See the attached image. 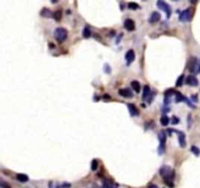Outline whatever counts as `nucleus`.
Instances as JSON below:
<instances>
[{
    "mask_svg": "<svg viewBox=\"0 0 200 188\" xmlns=\"http://www.w3.org/2000/svg\"><path fill=\"white\" fill-rule=\"evenodd\" d=\"M160 175L163 177L164 181L169 187H174V177H175V170H172L169 166H161Z\"/></svg>",
    "mask_w": 200,
    "mask_h": 188,
    "instance_id": "nucleus-1",
    "label": "nucleus"
},
{
    "mask_svg": "<svg viewBox=\"0 0 200 188\" xmlns=\"http://www.w3.org/2000/svg\"><path fill=\"white\" fill-rule=\"evenodd\" d=\"M187 69L190 73H200V64L198 63V60L195 57H190L189 62H187Z\"/></svg>",
    "mask_w": 200,
    "mask_h": 188,
    "instance_id": "nucleus-2",
    "label": "nucleus"
},
{
    "mask_svg": "<svg viewBox=\"0 0 200 188\" xmlns=\"http://www.w3.org/2000/svg\"><path fill=\"white\" fill-rule=\"evenodd\" d=\"M67 36H68V30L64 28H57L54 32V37L59 42L65 41Z\"/></svg>",
    "mask_w": 200,
    "mask_h": 188,
    "instance_id": "nucleus-3",
    "label": "nucleus"
},
{
    "mask_svg": "<svg viewBox=\"0 0 200 188\" xmlns=\"http://www.w3.org/2000/svg\"><path fill=\"white\" fill-rule=\"evenodd\" d=\"M192 16H193V11L190 8H189L180 13V20L182 21V22H189V21H191Z\"/></svg>",
    "mask_w": 200,
    "mask_h": 188,
    "instance_id": "nucleus-4",
    "label": "nucleus"
},
{
    "mask_svg": "<svg viewBox=\"0 0 200 188\" xmlns=\"http://www.w3.org/2000/svg\"><path fill=\"white\" fill-rule=\"evenodd\" d=\"M157 6H158L161 10H163L164 12H165L166 15H167V18H170L171 14H172V10H171V7L169 6V4H167L165 1L159 0V1L157 2Z\"/></svg>",
    "mask_w": 200,
    "mask_h": 188,
    "instance_id": "nucleus-5",
    "label": "nucleus"
},
{
    "mask_svg": "<svg viewBox=\"0 0 200 188\" xmlns=\"http://www.w3.org/2000/svg\"><path fill=\"white\" fill-rule=\"evenodd\" d=\"M159 140H160V146H159V154H163L165 151V143H166V133L164 131H160L158 134Z\"/></svg>",
    "mask_w": 200,
    "mask_h": 188,
    "instance_id": "nucleus-6",
    "label": "nucleus"
},
{
    "mask_svg": "<svg viewBox=\"0 0 200 188\" xmlns=\"http://www.w3.org/2000/svg\"><path fill=\"white\" fill-rule=\"evenodd\" d=\"M182 101H185V103H186L189 107H191V108H195V106L193 105V104H192L191 102L186 98V97L183 96L180 92H176V102L178 103V102H182Z\"/></svg>",
    "mask_w": 200,
    "mask_h": 188,
    "instance_id": "nucleus-7",
    "label": "nucleus"
},
{
    "mask_svg": "<svg viewBox=\"0 0 200 188\" xmlns=\"http://www.w3.org/2000/svg\"><path fill=\"white\" fill-rule=\"evenodd\" d=\"M185 83L190 86H196V85H198V80L194 75H189L185 78Z\"/></svg>",
    "mask_w": 200,
    "mask_h": 188,
    "instance_id": "nucleus-8",
    "label": "nucleus"
},
{
    "mask_svg": "<svg viewBox=\"0 0 200 188\" xmlns=\"http://www.w3.org/2000/svg\"><path fill=\"white\" fill-rule=\"evenodd\" d=\"M124 27H125L126 30H128V32H132V30H133L135 28L134 22H133L132 20H130V19H127V20H125V22H124Z\"/></svg>",
    "mask_w": 200,
    "mask_h": 188,
    "instance_id": "nucleus-9",
    "label": "nucleus"
},
{
    "mask_svg": "<svg viewBox=\"0 0 200 188\" xmlns=\"http://www.w3.org/2000/svg\"><path fill=\"white\" fill-rule=\"evenodd\" d=\"M125 58H126V60H127L128 62V65H130L132 62L134 61V59H135V53H134V51H133L132 49H130L126 53V56H125Z\"/></svg>",
    "mask_w": 200,
    "mask_h": 188,
    "instance_id": "nucleus-10",
    "label": "nucleus"
},
{
    "mask_svg": "<svg viewBox=\"0 0 200 188\" xmlns=\"http://www.w3.org/2000/svg\"><path fill=\"white\" fill-rule=\"evenodd\" d=\"M119 94H120L122 97H125V98H132V97L133 96L132 90L128 89V88H122V89H120V90H119Z\"/></svg>",
    "mask_w": 200,
    "mask_h": 188,
    "instance_id": "nucleus-11",
    "label": "nucleus"
},
{
    "mask_svg": "<svg viewBox=\"0 0 200 188\" xmlns=\"http://www.w3.org/2000/svg\"><path fill=\"white\" fill-rule=\"evenodd\" d=\"M178 137V143L182 148H184L186 146V141H185V134L182 131H177Z\"/></svg>",
    "mask_w": 200,
    "mask_h": 188,
    "instance_id": "nucleus-12",
    "label": "nucleus"
},
{
    "mask_svg": "<svg viewBox=\"0 0 200 188\" xmlns=\"http://www.w3.org/2000/svg\"><path fill=\"white\" fill-rule=\"evenodd\" d=\"M161 19V14L159 13V12H153V13L151 14V16H150L149 18V22L150 23H157L159 22Z\"/></svg>",
    "mask_w": 200,
    "mask_h": 188,
    "instance_id": "nucleus-13",
    "label": "nucleus"
},
{
    "mask_svg": "<svg viewBox=\"0 0 200 188\" xmlns=\"http://www.w3.org/2000/svg\"><path fill=\"white\" fill-rule=\"evenodd\" d=\"M128 111H130V114L132 117H135V116H139V109H137L136 107L133 105V104H128Z\"/></svg>",
    "mask_w": 200,
    "mask_h": 188,
    "instance_id": "nucleus-14",
    "label": "nucleus"
},
{
    "mask_svg": "<svg viewBox=\"0 0 200 188\" xmlns=\"http://www.w3.org/2000/svg\"><path fill=\"white\" fill-rule=\"evenodd\" d=\"M130 86H132V88L134 90L136 93H139V92L140 91V83L137 82V80H132V82H130Z\"/></svg>",
    "mask_w": 200,
    "mask_h": 188,
    "instance_id": "nucleus-15",
    "label": "nucleus"
},
{
    "mask_svg": "<svg viewBox=\"0 0 200 188\" xmlns=\"http://www.w3.org/2000/svg\"><path fill=\"white\" fill-rule=\"evenodd\" d=\"M52 15H53V14H52L49 9H47V8H43L41 10V12H40V16L43 17V18H49V17H52Z\"/></svg>",
    "mask_w": 200,
    "mask_h": 188,
    "instance_id": "nucleus-16",
    "label": "nucleus"
},
{
    "mask_svg": "<svg viewBox=\"0 0 200 188\" xmlns=\"http://www.w3.org/2000/svg\"><path fill=\"white\" fill-rule=\"evenodd\" d=\"M150 95V87L149 85H145L143 89V94H142V100H146Z\"/></svg>",
    "mask_w": 200,
    "mask_h": 188,
    "instance_id": "nucleus-17",
    "label": "nucleus"
},
{
    "mask_svg": "<svg viewBox=\"0 0 200 188\" xmlns=\"http://www.w3.org/2000/svg\"><path fill=\"white\" fill-rule=\"evenodd\" d=\"M17 179L20 182H27L28 181V177L24 173H19V175H17Z\"/></svg>",
    "mask_w": 200,
    "mask_h": 188,
    "instance_id": "nucleus-18",
    "label": "nucleus"
},
{
    "mask_svg": "<svg viewBox=\"0 0 200 188\" xmlns=\"http://www.w3.org/2000/svg\"><path fill=\"white\" fill-rule=\"evenodd\" d=\"M160 123L163 127H167V125L170 123V119H169L167 116L164 115V116H162V118L160 119Z\"/></svg>",
    "mask_w": 200,
    "mask_h": 188,
    "instance_id": "nucleus-19",
    "label": "nucleus"
},
{
    "mask_svg": "<svg viewBox=\"0 0 200 188\" xmlns=\"http://www.w3.org/2000/svg\"><path fill=\"white\" fill-rule=\"evenodd\" d=\"M52 18H53L55 21H57V22H59V21L62 19V12L60 10L55 11L53 13V15H52Z\"/></svg>",
    "mask_w": 200,
    "mask_h": 188,
    "instance_id": "nucleus-20",
    "label": "nucleus"
},
{
    "mask_svg": "<svg viewBox=\"0 0 200 188\" xmlns=\"http://www.w3.org/2000/svg\"><path fill=\"white\" fill-rule=\"evenodd\" d=\"M101 188H117V185L112 181H105Z\"/></svg>",
    "mask_w": 200,
    "mask_h": 188,
    "instance_id": "nucleus-21",
    "label": "nucleus"
},
{
    "mask_svg": "<svg viewBox=\"0 0 200 188\" xmlns=\"http://www.w3.org/2000/svg\"><path fill=\"white\" fill-rule=\"evenodd\" d=\"M82 35L83 37H85V38H89V37H90V35H91V32H90V30L89 28H84L82 30Z\"/></svg>",
    "mask_w": 200,
    "mask_h": 188,
    "instance_id": "nucleus-22",
    "label": "nucleus"
},
{
    "mask_svg": "<svg viewBox=\"0 0 200 188\" xmlns=\"http://www.w3.org/2000/svg\"><path fill=\"white\" fill-rule=\"evenodd\" d=\"M183 80H184V75H180L178 78L177 82H176V86H178V87L182 86L183 83Z\"/></svg>",
    "mask_w": 200,
    "mask_h": 188,
    "instance_id": "nucleus-23",
    "label": "nucleus"
},
{
    "mask_svg": "<svg viewBox=\"0 0 200 188\" xmlns=\"http://www.w3.org/2000/svg\"><path fill=\"white\" fill-rule=\"evenodd\" d=\"M128 8L130 9V10H136V9L139 8V4L135 3V2H130L128 3Z\"/></svg>",
    "mask_w": 200,
    "mask_h": 188,
    "instance_id": "nucleus-24",
    "label": "nucleus"
},
{
    "mask_svg": "<svg viewBox=\"0 0 200 188\" xmlns=\"http://www.w3.org/2000/svg\"><path fill=\"white\" fill-rule=\"evenodd\" d=\"M190 151H191L195 156H199L200 155V150H199L198 147H196V146H191Z\"/></svg>",
    "mask_w": 200,
    "mask_h": 188,
    "instance_id": "nucleus-25",
    "label": "nucleus"
},
{
    "mask_svg": "<svg viewBox=\"0 0 200 188\" xmlns=\"http://www.w3.org/2000/svg\"><path fill=\"white\" fill-rule=\"evenodd\" d=\"M0 187L1 188H11V185L9 184V183H7L6 181H4V180L0 179Z\"/></svg>",
    "mask_w": 200,
    "mask_h": 188,
    "instance_id": "nucleus-26",
    "label": "nucleus"
},
{
    "mask_svg": "<svg viewBox=\"0 0 200 188\" xmlns=\"http://www.w3.org/2000/svg\"><path fill=\"white\" fill-rule=\"evenodd\" d=\"M97 168H98V162H97V160H92V162H91V170H96Z\"/></svg>",
    "mask_w": 200,
    "mask_h": 188,
    "instance_id": "nucleus-27",
    "label": "nucleus"
},
{
    "mask_svg": "<svg viewBox=\"0 0 200 188\" xmlns=\"http://www.w3.org/2000/svg\"><path fill=\"white\" fill-rule=\"evenodd\" d=\"M171 123H173V125H177V123H180V120H178V118H177V117L174 116L172 118V121H171Z\"/></svg>",
    "mask_w": 200,
    "mask_h": 188,
    "instance_id": "nucleus-28",
    "label": "nucleus"
},
{
    "mask_svg": "<svg viewBox=\"0 0 200 188\" xmlns=\"http://www.w3.org/2000/svg\"><path fill=\"white\" fill-rule=\"evenodd\" d=\"M104 70H105L106 73H111V68H110V66H109L108 64H105V65H104Z\"/></svg>",
    "mask_w": 200,
    "mask_h": 188,
    "instance_id": "nucleus-29",
    "label": "nucleus"
},
{
    "mask_svg": "<svg viewBox=\"0 0 200 188\" xmlns=\"http://www.w3.org/2000/svg\"><path fill=\"white\" fill-rule=\"evenodd\" d=\"M71 187V184H69V183H63L62 185H58L57 186V188H70Z\"/></svg>",
    "mask_w": 200,
    "mask_h": 188,
    "instance_id": "nucleus-30",
    "label": "nucleus"
},
{
    "mask_svg": "<svg viewBox=\"0 0 200 188\" xmlns=\"http://www.w3.org/2000/svg\"><path fill=\"white\" fill-rule=\"evenodd\" d=\"M148 188H158V186H156V185H154V184H151V185H149Z\"/></svg>",
    "mask_w": 200,
    "mask_h": 188,
    "instance_id": "nucleus-31",
    "label": "nucleus"
},
{
    "mask_svg": "<svg viewBox=\"0 0 200 188\" xmlns=\"http://www.w3.org/2000/svg\"><path fill=\"white\" fill-rule=\"evenodd\" d=\"M191 98H192V99H193V101H195V102H196V101H197V96H196V95H195V96H192V97H191Z\"/></svg>",
    "mask_w": 200,
    "mask_h": 188,
    "instance_id": "nucleus-32",
    "label": "nucleus"
},
{
    "mask_svg": "<svg viewBox=\"0 0 200 188\" xmlns=\"http://www.w3.org/2000/svg\"><path fill=\"white\" fill-rule=\"evenodd\" d=\"M49 46H50V48L52 49V48H54V47H55V45H54V44H52V43H50V44H49Z\"/></svg>",
    "mask_w": 200,
    "mask_h": 188,
    "instance_id": "nucleus-33",
    "label": "nucleus"
},
{
    "mask_svg": "<svg viewBox=\"0 0 200 188\" xmlns=\"http://www.w3.org/2000/svg\"><path fill=\"white\" fill-rule=\"evenodd\" d=\"M199 64H200V63H199Z\"/></svg>",
    "mask_w": 200,
    "mask_h": 188,
    "instance_id": "nucleus-34",
    "label": "nucleus"
}]
</instances>
